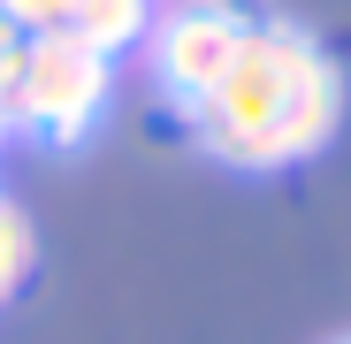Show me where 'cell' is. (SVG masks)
Here are the masks:
<instances>
[{
	"label": "cell",
	"mask_w": 351,
	"mask_h": 344,
	"mask_svg": "<svg viewBox=\"0 0 351 344\" xmlns=\"http://www.w3.org/2000/svg\"><path fill=\"white\" fill-rule=\"evenodd\" d=\"M69 8H77V0H0V16H8L23 38H38V31H62V23H69Z\"/></svg>",
	"instance_id": "6"
},
{
	"label": "cell",
	"mask_w": 351,
	"mask_h": 344,
	"mask_svg": "<svg viewBox=\"0 0 351 344\" xmlns=\"http://www.w3.org/2000/svg\"><path fill=\"white\" fill-rule=\"evenodd\" d=\"M252 31V16L237 8V0H176V8L153 16L145 31V54H153V84L176 115H191L214 77L229 69V54H237V38Z\"/></svg>",
	"instance_id": "3"
},
{
	"label": "cell",
	"mask_w": 351,
	"mask_h": 344,
	"mask_svg": "<svg viewBox=\"0 0 351 344\" xmlns=\"http://www.w3.org/2000/svg\"><path fill=\"white\" fill-rule=\"evenodd\" d=\"M343 123V69L336 54L282 16H252L214 92L191 107V130L221 168L275 176V168L313 161Z\"/></svg>",
	"instance_id": "1"
},
{
	"label": "cell",
	"mask_w": 351,
	"mask_h": 344,
	"mask_svg": "<svg viewBox=\"0 0 351 344\" xmlns=\"http://www.w3.org/2000/svg\"><path fill=\"white\" fill-rule=\"evenodd\" d=\"M107 92H114L107 54L77 46L69 31H38V38H23V62L8 84V130H23L38 146H77L107 115Z\"/></svg>",
	"instance_id": "2"
},
{
	"label": "cell",
	"mask_w": 351,
	"mask_h": 344,
	"mask_svg": "<svg viewBox=\"0 0 351 344\" xmlns=\"http://www.w3.org/2000/svg\"><path fill=\"white\" fill-rule=\"evenodd\" d=\"M31 253H38V238H31V214H23L8 192H0V306H8V299L23 291Z\"/></svg>",
	"instance_id": "5"
},
{
	"label": "cell",
	"mask_w": 351,
	"mask_h": 344,
	"mask_svg": "<svg viewBox=\"0 0 351 344\" xmlns=\"http://www.w3.org/2000/svg\"><path fill=\"white\" fill-rule=\"evenodd\" d=\"M16 62H23V31L0 16V138H8V84H16Z\"/></svg>",
	"instance_id": "7"
},
{
	"label": "cell",
	"mask_w": 351,
	"mask_h": 344,
	"mask_svg": "<svg viewBox=\"0 0 351 344\" xmlns=\"http://www.w3.org/2000/svg\"><path fill=\"white\" fill-rule=\"evenodd\" d=\"M153 0H77L69 8V38L77 46H92V54H107V62H123V54H138L145 46V31H153Z\"/></svg>",
	"instance_id": "4"
}]
</instances>
